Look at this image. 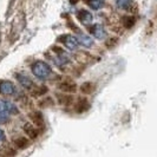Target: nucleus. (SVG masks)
<instances>
[{"instance_id":"1","label":"nucleus","mask_w":157,"mask_h":157,"mask_svg":"<svg viewBox=\"0 0 157 157\" xmlns=\"http://www.w3.org/2000/svg\"><path fill=\"white\" fill-rule=\"evenodd\" d=\"M32 70H33V73L40 79H45L51 75L50 66L47 64L43 63V62H37L32 66Z\"/></svg>"},{"instance_id":"2","label":"nucleus","mask_w":157,"mask_h":157,"mask_svg":"<svg viewBox=\"0 0 157 157\" xmlns=\"http://www.w3.org/2000/svg\"><path fill=\"white\" fill-rule=\"evenodd\" d=\"M89 108H90V103L86 98H79L78 102L76 103L75 110L78 113H82V112H85V111L89 110Z\"/></svg>"},{"instance_id":"3","label":"nucleus","mask_w":157,"mask_h":157,"mask_svg":"<svg viewBox=\"0 0 157 157\" xmlns=\"http://www.w3.org/2000/svg\"><path fill=\"white\" fill-rule=\"evenodd\" d=\"M14 91V86L10 82H0V94H12Z\"/></svg>"},{"instance_id":"4","label":"nucleus","mask_w":157,"mask_h":157,"mask_svg":"<svg viewBox=\"0 0 157 157\" xmlns=\"http://www.w3.org/2000/svg\"><path fill=\"white\" fill-rule=\"evenodd\" d=\"M60 40H63L64 44L69 47V48H71V50H75V48H77V46H78V41H77V39L75 37H72V36H65L63 38H60Z\"/></svg>"},{"instance_id":"5","label":"nucleus","mask_w":157,"mask_h":157,"mask_svg":"<svg viewBox=\"0 0 157 157\" xmlns=\"http://www.w3.org/2000/svg\"><path fill=\"white\" fill-rule=\"evenodd\" d=\"M59 90H62L63 92H69V94H73L75 91H76V84L75 83H71V82H63V83H60L59 84Z\"/></svg>"},{"instance_id":"6","label":"nucleus","mask_w":157,"mask_h":157,"mask_svg":"<svg viewBox=\"0 0 157 157\" xmlns=\"http://www.w3.org/2000/svg\"><path fill=\"white\" fill-rule=\"evenodd\" d=\"M78 18L84 25H89V24L92 21V14L90 12H87V11H84V10L83 11H79Z\"/></svg>"},{"instance_id":"7","label":"nucleus","mask_w":157,"mask_h":157,"mask_svg":"<svg viewBox=\"0 0 157 157\" xmlns=\"http://www.w3.org/2000/svg\"><path fill=\"white\" fill-rule=\"evenodd\" d=\"M32 122L34 123V125L37 126H43L44 125V118H43V115L40 113L39 111H34L30 115Z\"/></svg>"},{"instance_id":"8","label":"nucleus","mask_w":157,"mask_h":157,"mask_svg":"<svg viewBox=\"0 0 157 157\" xmlns=\"http://www.w3.org/2000/svg\"><path fill=\"white\" fill-rule=\"evenodd\" d=\"M24 131H25L26 135H27L30 138H32V140L37 138V136H38V131H37V129L32 125V124H29V123L24 125Z\"/></svg>"},{"instance_id":"9","label":"nucleus","mask_w":157,"mask_h":157,"mask_svg":"<svg viewBox=\"0 0 157 157\" xmlns=\"http://www.w3.org/2000/svg\"><path fill=\"white\" fill-rule=\"evenodd\" d=\"M91 33L94 34L96 38H104V36H105V31H104V29H103V26L101 25H94L92 26V29H91Z\"/></svg>"},{"instance_id":"10","label":"nucleus","mask_w":157,"mask_h":157,"mask_svg":"<svg viewBox=\"0 0 157 157\" xmlns=\"http://www.w3.org/2000/svg\"><path fill=\"white\" fill-rule=\"evenodd\" d=\"M94 85L91 82H85V83L82 84V86H80V91H82V94H91V92H94Z\"/></svg>"},{"instance_id":"11","label":"nucleus","mask_w":157,"mask_h":157,"mask_svg":"<svg viewBox=\"0 0 157 157\" xmlns=\"http://www.w3.org/2000/svg\"><path fill=\"white\" fill-rule=\"evenodd\" d=\"M29 145V141L25 137H18L17 140H14V147L17 149H25Z\"/></svg>"},{"instance_id":"12","label":"nucleus","mask_w":157,"mask_h":157,"mask_svg":"<svg viewBox=\"0 0 157 157\" xmlns=\"http://www.w3.org/2000/svg\"><path fill=\"white\" fill-rule=\"evenodd\" d=\"M87 2L94 10H99L104 6V0H87Z\"/></svg>"},{"instance_id":"13","label":"nucleus","mask_w":157,"mask_h":157,"mask_svg":"<svg viewBox=\"0 0 157 157\" xmlns=\"http://www.w3.org/2000/svg\"><path fill=\"white\" fill-rule=\"evenodd\" d=\"M135 23H136V19H135L134 17H125L123 19V25L125 26L126 29H131L135 25Z\"/></svg>"},{"instance_id":"14","label":"nucleus","mask_w":157,"mask_h":157,"mask_svg":"<svg viewBox=\"0 0 157 157\" xmlns=\"http://www.w3.org/2000/svg\"><path fill=\"white\" fill-rule=\"evenodd\" d=\"M58 99H59V103L60 104H63V105H70L71 103H72V97L71 96H65V94H63V96H58Z\"/></svg>"},{"instance_id":"15","label":"nucleus","mask_w":157,"mask_h":157,"mask_svg":"<svg viewBox=\"0 0 157 157\" xmlns=\"http://www.w3.org/2000/svg\"><path fill=\"white\" fill-rule=\"evenodd\" d=\"M116 2H117L118 7L123 8V10H128L131 6V0H116Z\"/></svg>"},{"instance_id":"16","label":"nucleus","mask_w":157,"mask_h":157,"mask_svg":"<svg viewBox=\"0 0 157 157\" xmlns=\"http://www.w3.org/2000/svg\"><path fill=\"white\" fill-rule=\"evenodd\" d=\"M80 43L84 45V46H91L92 45V39L87 36H80Z\"/></svg>"},{"instance_id":"17","label":"nucleus","mask_w":157,"mask_h":157,"mask_svg":"<svg viewBox=\"0 0 157 157\" xmlns=\"http://www.w3.org/2000/svg\"><path fill=\"white\" fill-rule=\"evenodd\" d=\"M5 110H7L8 112H13V113H17L18 110H17V108L12 104V103L10 102H6L5 103Z\"/></svg>"},{"instance_id":"18","label":"nucleus","mask_w":157,"mask_h":157,"mask_svg":"<svg viewBox=\"0 0 157 157\" xmlns=\"http://www.w3.org/2000/svg\"><path fill=\"white\" fill-rule=\"evenodd\" d=\"M20 83L23 84L24 86H26V87H30L32 85V83H31V80L27 78V77H23V78H20Z\"/></svg>"},{"instance_id":"19","label":"nucleus","mask_w":157,"mask_h":157,"mask_svg":"<svg viewBox=\"0 0 157 157\" xmlns=\"http://www.w3.org/2000/svg\"><path fill=\"white\" fill-rule=\"evenodd\" d=\"M118 40L116 39V38H113V39H111V40H108L106 41V46L108 47H113L115 45H116V43H117Z\"/></svg>"},{"instance_id":"20","label":"nucleus","mask_w":157,"mask_h":157,"mask_svg":"<svg viewBox=\"0 0 157 157\" xmlns=\"http://www.w3.org/2000/svg\"><path fill=\"white\" fill-rule=\"evenodd\" d=\"M5 102H2L1 99H0V112H5Z\"/></svg>"},{"instance_id":"21","label":"nucleus","mask_w":157,"mask_h":157,"mask_svg":"<svg viewBox=\"0 0 157 157\" xmlns=\"http://www.w3.org/2000/svg\"><path fill=\"white\" fill-rule=\"evenodd\" d=\"M5 140V135H4V131L0 129V143Z\"/></svg>"}]
</instances>
